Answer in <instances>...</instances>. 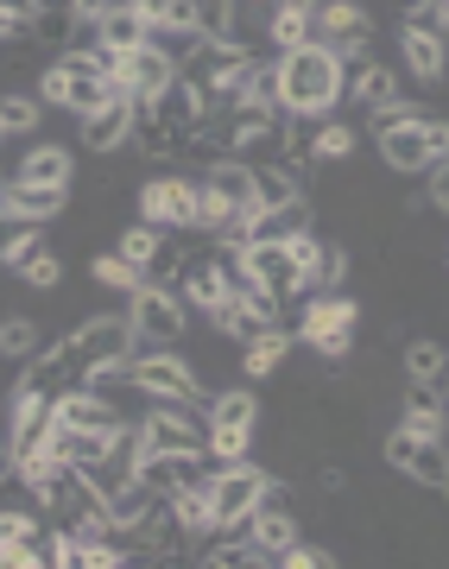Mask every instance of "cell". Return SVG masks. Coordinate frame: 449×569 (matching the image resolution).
I'll list each match as a JSON object with an SVG mask.
<instances>
[{
  "mask_svg": "<svg viewBox=\"0 0 449 569\" xmlns=\"http://www.w3.org/2000/svg\"><path fill=\"white\" fill-rule=\"evenodd\" d=\"M39 102H44V108H63V114H77V121H82L89 108L108 102V82L96 77V70H89L77 51H63V58L39 77Z\"/></svg>",
  "mask_w": 449,
  "mask_h": 569,
  "instance_id": "30bf717a",
  "label": "cell"
},
{
  "mask_svg": "<svg viewBox=\"0 0 449 569\" xmlns=\"http://www.w3.org/2000/svg\"><path fill=\"white\" fill-rule=\"evenodd\" d=\"M13 183H51V190H70V178H77V152L58 140H39L32 152H20L13 159V171H7Z\"/></svg>",
  "mask_w": 449,
  "mask_h": 569,
  "instance_id": "4fadbf2b",
  "label": "cell"
},
{
  "mask_svg": "<svg viewBox=\"0 0 449 569\" xmlns=\"http://www.w3.org/2000/svg\"><path fill=\"white\" fill-rule=\"evenodd\" d=\"M127 380L146 392V399H171V406H209V387L203 373L190 367V355H178V348H146L133 342V355H127Z\"/></svg>",
  "mask_w": 449,
  "mask_h": 569,
  "instance_id": "3957f363",
  "label": "cell"
},
{
  "mask_svg": "<svg viewBox=\"0 0 449 569\" xmlns=\"http://www.w3.org/2000/svg\"><path fill=\"white\" fill-rule=\"evenodd\" d=\"M241 102H260V108H286V82H279V58H253L241 82ZM291 114V108H286Z\"/></svg>",
  "mask_w": 449,
  "mask_h": 569,
  "instance_id": "1f68e13d",
  "label": "cell"
},
{
  "mask_svg": "<svg viewBox=\"0 0 449 569\" xmlns=\"http://www.w3.org/2000/svg\"><path fill=\"white\" fill-rule=\"evenodd\" d=\"M96 39H102L108 51H140V44H152V26H146V13L133 7V0H121L114 13L96 20Z\"/></svg>",
  "mask_w": 449,
  "mask_h": 569,
  "instance_id": "7402d4cb",
  "label": "cell"
},
{
  "mask_svg": "<svg viewBox=\"0 0 449 569\" xmlns=\"http://www.w3.org/2000/svg\"><path fill=\"white\" fill-rule=\"evenodd\" d=\"M380 140V171L392 178H425L437 159H449V121L443 114H406V121H392L387 133H373Z\"/></svg>",
  "mask_w": 449,
  "mask_h": 569,
  "instance_id": "277c9868",
  "label": "cell"
},
{
  "mask_svg": "<svg viewBox=\"0 0 449 569\" xmlns=\"http://www.w3.org/2000/svg\"><path fill=\"white\" fill-rule=\"evenodd\" d=\"M58 425H77V430H121L127 411L114 399H102L96 387H63L58 392Z\"/></svg>",
  "mask_w": 449,
  "mask_h": 569,
  "instance_id": "9a60e30c",
  "label": "cell"
},
{
  "mask_svg": "<svg viewBox=\"0 0 449 569\" xmlns=\"http://www.w3.org/2000/svg\"><path fill=\"white\" fill-rule=\"evenodd\" d=\"M449 373V342H437V336H411L406 342V380H430V387H443Z\"/></svg>",
  "mask_w": 449,
  "mask_h": 569,
  "instance_id": "83f0119b",
  "label": "cell"
},
{
  "mask_svg": "<svg viewBox=\"0 0 449 569\" xmlns=\"http://www.w3.org/2000/svg\"><path fill=\"white\" fill-rule=\"evenodd\" d=\"M443 82H449V77H443Z\"/></svg>",
  "mask_w": 449,
  "mask_h": 569,
  "instance_id": "ee69618b",
  "label": "cell"
},
{
  "mask_svg": "<svg viewBox=\"0 0 449 569\" xmlns=\"http://www.w3.org/2000/svg\"><path fill=\"white\" fill-rule=\"evenodd\" d=\"M406 481H418V488H443V475H449V437H418L406 456V468H399Z\"/></svg>",
  "mask_w": 449,
  "mask_h": 569,
  "instance_id": "cb8c5ba5",
  "label": "cell"
},
{
  "mask_svg": "<svg viewBox=\"0 0 449 569\" xmlns=\"http://www.w3.org/2000/svg\"><path fill=\"white\" fill-rule=\"evenodd\" d=\"M399 425H406L411 437H449V399H443V387H430V380H411Z\"/></svg>",
  "mask_w": 449,
  "mask_h": 569,
  "instance_id": "e0dca14e",
  "label": "cell"
},
{
  "mask_svg": "<svg viewBox=\"0 0 449 569\" xmlns=\"http://www.w3.org/2000/svg\"><path fill=\"white\" fill-rule=\"evenodd\" d=\"M425 203H430V216H449V159H437L425 171Z\"/></svg>",
  "mask_w": 449,
  "mask_h": 569,
  "instance_id": "f35d334b",
  "label": "cell"
},
{
  "mask_svg": "<svg viewBox=\"0 0 449 569\" xmlns=\"http://www.w3.org/2000/svg\"><path fill=\"white\" fill-rule=\"evenodd\" d=\"M96 284H108V291H121V305L133 298L146 284V272L133 260H121V253H96Z\"/></svg>",
  "mask_w": 449,
  "mask_h": 569,
  "instance_id": "e575fe53",
  "label": "cell"
},
{
  "mask_svg": "<svg viewBox=\"0 0 449 569\" xmlns=\"http://www.w3.org/2000/svg\"><path fill=\"white\" fill-rule=\"evenodd\" d=\"M197 7V32L203 39H228V26H235V0H190Z\"/></svg>",
  "mask_w": 449,
  "mask_h": 569,
  "instance_id": "8d00e7d4",
  "label": "cell"
},
{
  "mask_svg": "<svg viewBox=\"0 0 449 569\" xmlns=\"http://www.w3.org/2000/svg\"><path fill=\"white\" fill-rule=\"evenodd\" d=\"M279 82H286V108L291 114H336V102L348 96V70L336 51L323 44H298L279 58Z\"/></svg>",
  "mask_w": 449,
  "mask_h": 569,
  "instance_id": "7a4b0ae2",
  "label": "cell"
},
{
  "mask_svg": "<svg viewBox=\"0 0 449 569\" xmlns=\"http://www.w3.org/2000/svg\"><path fill=\"white\" fill-rule=\"evenodd\" d=\"M373 32H380V20H373L361 0H317V7H310V44L336 51L342 63L380 58V51H373Z\"/></svg>",
  "mask_w": 449,
  "mask_h": 569,
  "instance_id": "5b68a950",
  "label": "cell"
},
{
  "mask_svg": "<svg viewBox=\"0 0 449 569\" xmlns=\"http://www.w3.org/2000/svg\"><path fill=\"white\" fill-rule=\"evenodd\" d=\"M39 241H44V222H26L13 209H0V266H13L26 247H39Z\"/></svg>",
  "mask_w": 449,
  "mask_h": 569,
  "instance_id": "836d02e7",
  "label": "cell"
},
{
  "mask_svg": "<svg viewBox=\"0 0 449 569\" xmlns=\"http://www.w3.org/2000/svg\"><path fill=\"white\" fill-rule=\"evenodd\" d=\"M152 114H159V127H171V133H178V146H184L190 133L203 127V96H197L184 77H178L164 96H152Z\"/></svg>",
  "mask_w": 449,
  "mask_h": 569,
  "instance_id": "ffe728a7",
  "label": "cell"
},
{
  "mask_svg": "<svg viewBox=\"0 0 449 569\" xmlns=\"http://www.w3.org/2000/svg\"><path fill=\"white\" fill-rule=\"evenodd\" d=\"M443 399H449V373H443Z\"/></svg>",
  "mask_w": 449,
  "mask_h": 569,
  "instance_id": "7bdbcfd3",
  "label": "cell"
},
{
  "mask_svg": "<svg viewBox=\"0 0 449 569\" xmlns=\"http://www.w3.org/2000/svg\"><path fill=\"white\" fill-rule=\"evenodd\" d=\"M266 44H272L279 58H286V51H298V44H310V7H298V0H272Z\"/></svg>",
  "mask_w": 449,
  "mask_h": 569,
  "instance_id": "d4e9b609",
  "label": "cell"
},
{
  "mask_svg": "<svg viewBox=\"0 0 449 569\" xmlns=\"http://www.w3.org/2000/svg\"><path fill=\"white\" fill-rule=\"evenodd\" d=\"M127 317H133V336L146 348H184L190 336V305L178 284H140L127 298Z\"/></svg>",
  "mask_w": 449,
  "mask_h": 569,
  "instance_id": "8992f818",
  "label": "cell"
},
{
  "mask_svg": "<svg viewBox=\"0 0 449 569\" xmlns=\"http://www.w3.org/2000/svg\"><path fill=\"white\" fill-rule=\"evenodd\" d=\"M77 146L82 152H96V159L133 146V96H127V89H108V102L89 108V114L77 121Z\"/></svg>",
  "mask_w": 449,
  "mask_h": 569,
  "instance_id": "8fae6325",
  "label": "cell"
},
{
  "mask_svg": "<svg viewBox=\"0 0 449 569\" xmlns=\"http://www.w3.org/2000/svg\"><path fill=\"white\" fill-rule=\"evenodd\" d=\"M70 190H51V183H7V209L26 216V222H58Z\"/></svg>",
  "mask_w": 449,
  "mask_h": 569,
  "instance_id": "603a6c76",
  "label": "cell"
},
{
  "mask_svg": "<svg viewBox=\"0 0 449 569\" xmlns=\"http://www.w3.org/2000/svg\"><path fill=\"white\" fill-rule=\"evenodd\" d=\"M197 197H203V178H146L140 183V222L164 228V234H190L197 228Z\"/></svg>",
  "mask_w": 449,
  "mask_h": 569,
  "instance_id": "9c48e42d",
  "label": "cell"
},
{
  "mask_svg": "<svg viewBox=\"0 0 449 569\" xmlns=\"http://www.w3.org/2000/svg\"><path fill=\"white\" fill-rule=\"evenodd\" d=\"M159 241H164V228H152V222H133V228H121V234H114V253H121V260H133V266L146 272V260L159 253Z\"/></svg>",
  "mask_w": 449,
  "mask_h": 569,
  "instance_id": "d590c367",
  "label": "cell"
},
{
  "mask_svg": "<svg viewBox=\"0 0 449 569\" xmlns=\"http://www.w3.org/2000/svg\"><path fill=\"white\" fill-rule=\"evenodd\" d=\"M7 140H13V133H7V127H0V146H7Z\"/></svg>",
  "mask_w": 449,
  "mask_h": 569,
  "instance_id": "b9f144b4",
  "label": "cell"
},
{
  "mask_svg": "<svg viewBox=\"0 0 449 569\" xmlns=\"http://www.w3.org/2000/svg\"><path fill=\"white\" fill-rule=\"evenodd\" d=\"M203 418H209V430H260V399L247 387H216Z\"/></svg>",
  "mask_w": 449,
  "mask_h": 569,
  "instance_id": "44dd1931",
  "label": "cell"
},
{
  "mask_svg": "<svg viewBox=\"0 0 449 569\" xmlns=\"http://www.w3.org/2000/svg\"><path fill=\"white\" fill-rule=\"evenodd\" d=\"M342 70H348V102H361V108L399 102V70H387L380 58H355V63H342Z\"/></svg>",
  "mask_w": 449,
  "mask_h": 569,
  "instance_id": "d6986e66",
  "label": "cell"
},
{
  "mask_svg": "<svg viewBox=\"0 0 449 569\" xmlns=\"http://www.w3.org/2000/svg\"><path fill=\"white\" fill-rule=\"evenodd\" d=\"M241 284L279 298V305H298L310 284H305V260L291 253V241H260V247H241ZM235 284V291H241Z\"/></svg>",
  "mask_w": 449,
  "mask_h": 569,
  "instance_id": "52a82bcc",
  "label": "cell"
},
{
  "mask_svg": "<svg viewBox=\"0 0 449 569\" xmlns=\"http://www.w3.org/2000/svg\"><path fill=\"white\" fill-rule=\"evenodd\" d=\"M178 82V58L171 51H159V44H140V51H127V70L114 89H127L133 102H152V96H164Z\"/></svg>",
  "mask_w": 449,
  "mask_h": 569,
  "instance_id": "7c38bea8",
  "label": "cell"
},
{
  "mask_svg": "<svg viewBox=\"0 0 449 569\" xmlns=\"http://www.w3.org/2000/svg\"><path fill=\"white\" fill-rule=\"evenodd\" d=\"M399 51H406V70H411L418 82H443V77H449L443 39H430V32H399Z\"/></svg>",
  "mask_w": 449,
  "mask_h": 569,
  "instance_id": "484cf974",
  "label": "cell"
},
{
  "mask_svg": "<svg viewBox=\"0 0 449 569\" xmlns=\"http://www.w3.org/2000/svg\"><path fill=\"white\" fill-rule=\"evenodd\" d=\"M44 121V102H39V89L26 96V89H0V127L7 133H39Z\"/></svg>",
  "mask_w": 449,
  "mask_h": 569,
  "instance_id": "d6a6232c",
  "label": "cell"
},
{
  "mask_svg": "<svg viewBox=\"0 0 449 569\" xmlns=\"http://www.w3.org/2000/svg\"><path fill=\"white\" fill-rule=\"evenodd\" d=\"M329 563H336V550H329V545H310V538H298V545L279 557V569H329Z\"/></svg>",
  "mask_w": 449,
  "mask_h": 569,
  "instance_id": "74e56055",
  "label": "cell"
},
{
  "mask_svg": "<svg viewBox=\"0 0 449 569\" xmlns=\"http://www.w3.org/2000/svg\"><path fill=\"white\" fill-rule=\"evenodd\" d=\"M355 336H361V305L348 291H305L298 298V342H305V355H317L323 380L348 367Z\"/></svg>",
  "mask_w": 449,
  "mask_h": 569,
  "instance_id": "6da1fadb",
  "label": "cell"
},
{
  "mask_svg": "<svg viewBox=\"0 0 449 569\" xmlns=\"http://www.w3.org/2000/svg\"><path fill=\"white\" fill-rule=\"evenodd\" d=\"M32 355H44V329L32 317H0V361L26 367Z\"/></svg>",
  "mask_w": 449,
  "mask_h": 569,
  "instance_id": "f1b7e54d",
  "label": "cell"
},
{
  "mask_svg": "<svg viewBox=\"0 0 449 569\" xmlns=\"http://www.w3.org/2000/svg\"><path fill=\"white\" fill-rule=\"evenodd\" d=\"M203 190L209 197H222V203H235V209H260V178H253V164L235 152V159H222V164H209L203 171Z\"/></svg>",
  "mask_w": 449,
  "mask_h": 569,
  "instance_id": "2e32d148",
  "label": "cell"
},
{
  "mask_svg": "<svg viewBox=\"0 0 449 569\" xmlns=\"http://www.w3.org/2000/svg\"><path fill=\"white\" fill-rule=\"evenodd\" d=\"M77 13H70V7H39V13H32V44H39V51H70V44H77Z\"/></svg>",
  "mask_w": 449,
  "mask_h": 569,
  "instance_id": "f546056e",
  "label": "cell"
},
{
  "mask_svg": "<svg viewBox=\"0 0 449 569\" xmlns=\"http://www.w3.org/2000/svg\"><path fill=\"white\" fill-rule=\"evenodd\" d=\"M291 336L286 323H272V329H260L253 342H241V373L247 380H272V373H286V361H291Z\"/></svg>",
  "mask_w": 449,
  "mask_h": 569,
  "instance_id": "ac0fdd59",
  "label": "cell"
},
{
  "mask_svg": "<svg viewBox=\"0 0 449 569\" xmlns=\"http://www.w3.org/2000/svg\"><path fill=\"white\" fill-rule=\"evenodd\" d=\"M171 512H178V526L203 545L209 531H216V500H209V481H190V488L171 493Z\"/></svg>",
  "mask_w": 449,
  "mask_h": 569,
  "instance_id": "4316f807",
  "label": "cell"
},
{
  "mask_svg": "<svg viewBox=\"0 0 449 569\" xmlns=\"http://www.w3.org/2000/svg\"><path fill=\"white\" fill-rule=\"evenodd\" d=\"M437 493H443V507H449V475H443V488H437Z\"/></svg>",
  "mask_w": 449,
  "mask_h": 569,
  "instance_id": "60d3db41",
  "label": "cell"
},
{
  "mask_svg": "<svg viewBox=\"0 0 449 569\" xmlns=\"http://www.w3.org/2000/svg\"><path fill=\"white\" fill-rule=\"evenodd\" d=\"M247 538H253V563H279L305 531H298V512L291 507H260L247 519Z\"/></svg>",
  "mask_w": 449,
  "mask_h": 569,
  "instance_id": "5bb4252c",
  "label": "cell"
},
{
  "mask_svg": "<svg viewBox=\"0 0 449 569\" xmlns=\"http://www.w3.org/2000/svg\"><path fill=\"white\" fill-rule=\"evenodd\" d=\"M266 475L260 462H228V468H216L209 475V500H216V531H241L253 512H260V500H266Z\"/></svg>",
  "mask_w": 449,
  "mask_h": 569,
  "instance_id": "ba28073f",
  "label": "cell"
},
{
  "mask_svg": "<svg viewBox=\"0 0 449 569\" xmlns=\"http://www.w3.org/2000/svg\"><path fill=\"white\" fill-rule=\"evenodd\" d=\"M0 13H13V20L32 26V13H39V0H0Z\"/></svg>",
  "mask_w": 449,
  "mask_h": 569,
  "instance_id": "ab89813d",
  "label": "cell"
},
{
  "mask_svg": "<svg viewBox=\"0 0 449 569\" xmlns=\"http://www.w3.org/2000/svg\"><path fill=\"white\" fill-rule=\"evenodd\" d=\"M13 279L32 284V291H58V284H63V260L39 241V247H26L20 260H13Z\"/></svg>",
  "mask_w": 449,
  "mask_h": 569,
  "instance_id": "4dcf8cb0",
  "label": "cell"
}]
</instances>
